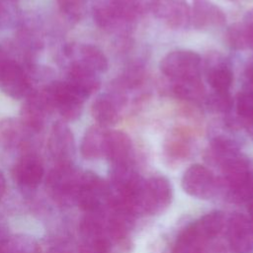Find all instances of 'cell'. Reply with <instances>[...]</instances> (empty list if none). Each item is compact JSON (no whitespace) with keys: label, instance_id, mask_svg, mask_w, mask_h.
Returning a JSON list of instances; mask_svg holds the SVG:
<instances>
[{"label":"cell","instance_id":"obj_11","mask_svg":"<svg viewBox=\"0 0 253 253\" xmlns=\"http://www.w3.org/2000/svg\"><path fill=\"white\" fill-rule=\"evenodd\" d=\"M93 19L96 25L111 33H126L133 25L113 0H101L93 7Z\"/></svg>","mask_w":253,"mask_h":253},{"label":"cell","instance_id":"obj_31","mask_svg":"<svg viewBox=\"0 0 253 253\" xmlns=\"http://www.w3.org/2000/svg\"><path fill=\"white\" fill-rule=\"evenodd\" d=\"M84 237L79 253H110L109 240L104 234L84 235Z\"/></svg>","mask_w":253,"mask_h":253},{"label":"cell","instance_id":"obj_26","mask_svg":"<svg viewBox=\"0 0 253 253\" xmlns=\"http://www.w3.org/2000/svg\"><path fill=\"white\" fill-rule=\"evenodd\" d=\"M123 14L131 22L151 12L154 0H113Z\"/></svg>","mask_w":253,"mask_h":253},{"label":"cell","instance_id":"obj_32","mask_svg":"<svg viewBox=\"0 0 253 253\" xmlns=\"http://www.w3.org/2000/svg\"><path fill=\"white\" fill-rule=\"evenodd\" d=\"M5 253H39L37 243L26 236L10 237Z\"/></svg>","mask_w":253,"mask_h":253},{"label":"cell","instance_id":"obj_17","mask_svg":"<svg viewBox=\"0 0 253 253\" xmlns=\"http://www.w3.org/2000/svg\"><path fill=\"white\" fill-rule=\"evenodd\" d=\"M206 75L213 91H229L233 73L226 58L221 54L216 52L209 54L206 60Z\"/></svg>","mask_w":253,"mask_h":253},{"label":"cell","instance_id":"obj_36","mask_svg":"<svg viewBox=\"0 0 253 253\" xmlns=\"http://www.w3.org/2000/svg\"><path fill=\"white\" fill-rule=\"evenodd\" d=\"M245 74L247 77V84L253 86V56L248 61Z\"/></svg>","mask_w":253,"mask_h":253},{"label":"cell","instance_id":"obj_2","mask_svg":"<svg viewBox=\"0 0 253 253\" xmlns=\"http://www.w3.org/2000/svg\"><path fill=\"white\" fill-rule=\"evenodd\" d=\"M52 111L57 112L64 121L77 120L83 111L85 98L66 81H53L42 89Z\"/></svg>","mask_w":253,"mask_h":253},{"label":"cell","instance_id":"obj_40","mask_svg":"<svg viewBox=\"0 0 253 253\" xmlns=\"http://www.w3.org/2000/svg\"><path fill=\"white\" fill-rule=\"evenodd\" d=\"M245 126H246V128H247L248 133L253 137V121L246 123Z\"/></svg>","mask_w":253,"mask_h":253},{"label":"cell","instance_id":"obj_34","mask_svg":"<svg viewBox=\"0 0 253 253\" xmlns=\"http://www.w3.org/2000/svg\"><path fill=\"white\" fill-rule=\"evenodd\" d=\"M241 25L248 39L250 49H253V8L246 12L243 17V21L241 22Z\"/></svg>","mask_w":253,"mask_h":253},{"label":"cell","instance_id":"obj_37","mask_svg":"<svg viewBox=\"0 0 253 253\" xmlns=\"http://www.w3.org/2000/svg\"><path fill=\"white\" fill-rule=\"evenodd\" d=\"M5 190H6V180L2 171H0V201L2 200L5 194Z\"/></svg>","mask_w":253,"mask_h":253},{"label":"cell","instance_id":"obj_30","mask_svg":"<svg viewBox=\"0 0 253 253\" xmlns=\"http://www.w3.org/2000/svg\"><path fill=\"white\" fill-rule=\"evenodd\" d=\"M225 40L227 44L234 49H250V44L241 23L233 24L227 29L225 33Z\"/></svg>","mask_w":253,"mask_h":253},{"label":"cell","instance_id":"obj_16","mask_svg":"<svg viewBox=\"0 0 253 253\" xmlns=\"http://www.w3.org/2000/svg\"><path fill=\"white\" fill-rule=\"evenodd\" d=\"M227 237L230 246L237 253H249L253 250V224L249 217L236 213L227 224Z\"/></svg>","mask_w":253,"mask_h":253},{"label":"cell","instance_id":"obj_41","mask_svg":"<svg viewBox=\"0 0 253 253\" xmlns=\"http://www.w3.org/2000/svg\"><path fill=\"white\" fill-rule=\"evenodd\" d=\"M49 253H70V252L65 248H54Z\"/></svg>","mask_w":253,"mask_h":253},{"label":"cell","instance_id":"obj_27","mask_svg":"<svg viewBox=\"0 0 253 253\" xmlns=\"http://www.w3.org/2000/svg\"><path fill=\"white\" fill-rule=\"evenodd\" d=\"M236 112L245 124L253 121V86L247 84L237 95Z\"/></svg>","mask_w":253,"mask_h":253},{"label":"cell","instance_id":"obj_22","mask_svg":"<svg viewBox=\"0 0 253 253\" xmlns=\"http://www.w3.org/2000/svg\"><path fill=\"white\" fill-rule=\"evenodd\" d=\"M108 129L99 125L86 129L81 141V153L86 159H97L104 156Z\"/></svg>","mask_w":253,"mask_h":253},{"label":"cell","instance_id":"obj_23","mask_svg":"<svg viewBox=\"0 0 253 253\" xmlns=\"http://www.w3.org/2000/svg\"><path fill=\"white\" fill-rule=\"evenodd\" d=\"M223 224L224 216L221 211H217L209 212L193 222L194 227L205 241L216 236L221 231Z\"/></svg>","mask_w":253,"mask_h":253},{"label":"cell","instance_id":"obj_24","mask_svg":"<svg viewBox=\"0 0 253 253\" xmlns=\"http://www.w3.org/2000/svg\"><path fill=\"white\" fill-rule=\"evenodd\" d=\"M205 242L192 223L178 236L173 253H198Z\"/></svg>","mask_w":253,"mask_h":253},{"label":"cell","instance_id":"obj_1","mask_svg":"<svg viewBox=\"0 0 253 253\" xmlns=\"http://www.w3.org/2000/svg\"><path fill=\"white\" fill-rule=\"evenodd\" d=\"M221 166L231 200L235 203L249 202L253 198V167L250 162L239 154Z\"/></svg>","mask_w":253,"mask_h":253},{"label":"cell","instance_id":"obj_5","mask_svg":"<svg viewBox=\"0 0 253 253\" xmlns=\"http://www.w3.org/2000/svg\"><path fill=\"white\" fill-rule=\"evenodd\" d=\"M172 189L165 177H151L143 181L137 198V210L154 214L163 211L171 203Z\"/></svg>","mask_w":253,"mask_h":253},{"label":"cell","instance_id":"obj_38","mask_svg":"<svg viewBox=\"0 0 253 253\" xmlns=\"http://www.w3.org/2000/svg\"><path fill=\"white\" fill-rule=\"evenodd\" d=\"M8 59V56H7V53L5 51V49L0 45V68L1 66L3 65V63Z\"/></svg>","mask_w":253,"mask_h":253},{"label":"cell","instance_id":"obj_8","mask_svg":"<svg viewBox=\"0 0 253 253\" xmlns=\"http://www.w3.org/2000/svg\"><path fill=\"white\" fill-rule=\"evenodd\" d=\"M0 88L15 100L26 98L33 90L30 77L16 60L8 58L0 68Z\"/></svg>","mask_w":253,"mask_h":253},{"label":"cell","instance_id":"obj_33","mask_svg":"<svg viewBox=\"0 0 253 253\" xmlns=\"http://www.w3.org/2000/svg\"><path fill=\"white\" fill-rule=\"evenodd\" d=\"M84 0H56L61 13L71 22H78L84 14Z\"/></svg>","mask_w":253,"mask_h":253},{"label":"cell","instance_id":"obj_7","mask_svg":"<svg viewBox=\"0 0 253 253\" xmlns=\"http://www.w3.org/2000/svg\"><path fill=\"white\" fill-rule=\"evenodd\" d=\"M51 112L52 109L44 92L42 90L32 91L22 105L20 121L32 133H39L44 127Z\"/></svg>","mask_w":253,"mask_h":253},{"label":"cell","instance_id":"obj_6","mask_svg":"<svg viewBox=\"0 0 253 253\" xmlns=\"http://www.w3.org/2000/svg\"><path fill=\"white\" fill-rule=\"evenodd\" d=\"M108 198V187L99 176L92 172L82 173L76 203L83 211L88 213L100 212Z\"/></svg>","mask_w":253,"mask_h":253},{"label":"cell","instance_id":"obj_14","mask_svg":"<svg viewBox=\"0 0 253 253\" xmlns=\"http://www.w3.org/2000/svg\"><path fill=\"white\" fill-rule=\"evenodd\" d=\"M44 169L41 158L35 153H25L16 162L13 168V177L19 186L34 190L42 182Z\"/></svg>","mask_w":253,"mask_h":253},{"label":"cell","instance_id":"obj_25","mask_svg":"<svg viewBox=\"0 0 253 253\" xmlns=\"http://www.w3.org/2000/svg\"><path fill=\"white\" fill-rule=\"evenodd\" d=\"M174 94L183 100L191 102H199L205 96V88L201 78L173 82Z\"/></svg>","mask_w":253,"mask_h":253},{"label":"cell","instance_id":"obj_42","mask_svg":"<svg viewBox=\"0 0 253 253\" xmlns=\"http://www.w3.org/2000/svg\"><path fill=\"white\" fill-rule=\"evenodd\" d=\"M84 1H86V0H84Z\"/></svg>","mask_w":253,"mask_h":253},{"label":"cell","instance_id":"obj_35","mask_svg":"<svg viewBox=\"0 0 253 253\" xmlns=\"http://www.w3.org/2000/svg\"><path fill=\"white\" fill-rule=\"evenodd\" d=\"M9 235H8V229L5 221L0 217V253H5L6 252V247L7 243L9 240Z\"/></svg>","mask_w":253,"mask_h":253},{"label":"cell","instance_id":"obj_12","mask_svg":"<svg viewBox=\"0 0 253 253\" xmlns=\"http://www.w3.org/2000/svg\"><path fill=\"white\" fill-rule=\"evenodd\" d=\"M151 12L171 29H183L191 22V10L186 0H154Z\"/></svg>","mask_w":253,"mask_h":253},{"label":"cell","instance_id":"obj_21","mask_svg":"<svg viewBox=\"0 0 253 253\" xmlns=\"http://www.w3.org/2000/svg\"><path fill=\"white\" fill-rule=\"evenodd\" d=\"M31 134L20 119L9 118L0 122V143L6 147L25 145Z\"/></svg>","mask_w":253,"mask_h":253},{"label":"cell","instance_id":"obj_39","mask_svg":"<svg viewBox=\"0 0 253 253\" xmlns=\"http://www.w3.org/2000/svg\"><path fill=\"white\" fill-rule=\"evenodd\" d=\"M248 213H249V219L253 224V198L248 202Z\"/></svg>","mask_w":253,"mask_h":253},{"label":"cell","instance_id":"obj_20","mask_svg":"<svg viewBox=\"0 0 253 253\" xmlns=\"http://www.w3.org/2000/svg\"><path fill=\"white\" fill-rule=\"evenodd\" d=\"M191 21L196 29L222 26L225 23V15L218 6L210 0H193Z\"/></svg>","mask_w":253,"mask_h":253},{"label":"cell","instance_id":"obj_3","mask_svg":"<svg viewBox=\"0 0 253 253\" xmlns=\"http://www.w3.org/2000/svg\"><path fill=\"white\" fill-rule=\"evenodd\" d=\"M160 69L173 82L199 79L201 78V57L192 50H174L162 58Z\"/></svg>","mask_w":253,"mask_h":253},{"label":"cell","instance_id":"obj_19","mask_svg":"<svg viewBox=\"0 0 253 253\" xmlns=\"http://www.w3.org/2000/svg\"><path fill=\"white\" fill-rule=\"evenodd\" d=\"M65 81L85 99L98 91L101 86L98 73L77 63H70Z\"/></svg>","mask_w":253,"mask_h":253},{"label":"cell","instance_id":"obj_9","mask_svg":"<svg viewBox=\"0 0 253 253\" xmlns=\"http://www.w3.org/2000/svg\"><path fill=\"white\" fill-rule=\"evenodd\" d=\"M182 187L190 196L199 199H211L217 191V181L205 166L195 164L185 171L182 177Z\"/></svg>","mask_w":253,"mask_h":253},{"label":"cell","instance_id":"obj_13","mask_svg":"<svg viewBox=\"0 0 253 253\" xmlns=\"http://www.w3.org/2000/svg\"><path fill=\"white\" fill-rule=\"evenodd\" d=\"M48 149L57 164L71 163L75 142L73 133L65 122L57 121L52 125L48 137Z\"/></svg>","mask_w":253,"mask_h":253},{"label":"cell","instance_id":"obj_4","mask_svg":"<svg viewBox=\"0 0 253 253\" xmlns=\"http://www.w3.org/2000/svg\"><path fill=\"white\" fill-rule=\"evenodd\" d=\"M82 172L71 163L57 164L50 171L46 179V186L50 195L62 204L76 202Z\"/></svg>","mask_w":253,"mask_h":253},{"label":"cell","instance_id":"obj_28","mask_svg":"<svg viewBox=\"0 0 253 253\" xmlns=\"http://www.w3.org/2000/svg\"><path fill=\"white\" fill-rule=\"evenodd\" d=\"M20 19L16 0H0V30L15 26Z\"/></svg>","mask_w":253,"mask_h":253},{"label":"cell","instance_id":"obj_10","mask_svg":"<svg viewBox=\"0 0 253 253\" xmlns=\"http://www.w3.org/2000/svg\"><path fill=\"white\" fill-rule=\"evenodd\" d=\"M125 93L112 89L97 97L91 106V115L97 125L104 127L115 125L120 119L121 109L126 105Z\"/></svg>","mask_w":253,"mask_h":253},{"label":"cell","instance_id":"obj_18","mask_svg":"<svg viewBox=\"0 0 253 253\" xmlns=\"http://www.w3.org/2000/svg\"><path fill=\"white\" fill-rule=\"evenodd\" d=\"M132 143L129 136L121 130H108L104 156L113 166L129 164Z\"/></svg>","mask_w":253,"mask_h":253},{"label":"cell","instance_id":"obj_29","mask_svg":"<svg viewBox=\"0 0 253 253\" xmlns=\"http://www.w3.org/2000/svg\"><path fill=\"white\" fill-rule=\"evenodd\" d=\"M208 108L220 114L228 113L233 107V100L229 91H213L207 98Z\"/></svg>","mask_w":253,"mask_h":253},{"label":"cell","instance_id":"obj_15","mask_svg":"<svg viewBox=\"0 0 253 253\" xmlns=\"http://www.w3.org/2000/svg\"><path fill=\"white\" fill-rule=\"evenodd\" d=\"M63 53L66 57L72 59L71 63L83 65L96 73H102L108 69V59L104 52L96 45L70 43L64 46Z\"/></svg>","mask_w":253,"mask_h":253}]
</instances>
